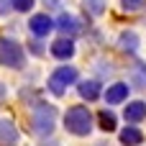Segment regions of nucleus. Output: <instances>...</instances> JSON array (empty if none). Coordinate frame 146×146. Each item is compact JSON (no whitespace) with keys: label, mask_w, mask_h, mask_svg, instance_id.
<instances>
[{"label":"nucleus","mask_w":146,"mask_h":146,"mask_svg":"<svg viewBox=\"0 0 146 146\" xmlns=\"http://www.w3.org/2000/svg\"><path fill=\"white\" fill-rule=\"evenodd\" d=\"M56 28H59L62 36H69V38L80 33V23H77V18H74L72 13H62V15L56 18Z\"/></svg>","instance_id":"9b49d317"},{"label":"nucleus","mask_w":146,"mask_h":146,"mask_svg":"<svg viewBox=\"0 0 146 146\" xmlns=\"http://www.w3.org/2000/svg\"><path fill=\"white\" fill-rule=\"evenodd\" d=\"M131 77H133V87H146V62L136 59V64L131 69Z\"/></svg>","instance_id":"2eb2a0df"},{"label":"nucleus","mask_w":146,"mask_h":146,"mask_svg":"<svg viewBox=\"0 0 146 146\" xmlns=\"http://www.w3.org/2000/svg\"><path fill=\"white\" fill-rule=\"evenodd\" d=\"M146 0H121V5H123V10H139V8H144Z\"/></svg>","instance_id":"a211bd4d"},{"label":"nucleus","mask_w":146,"mask_h":146,"mask_svg":"<svg viewBox=\"0 0 146 146\" xmlns=\"http://www.w3.org/2000/svg\"><path fill=\"white\" fill-rule=\"evenodd\" d=\"M69 85H77V69L69 67V64L56 67V69L51 72V77L46 80V87H49V92H51L54 98H62Z\"/></svg>","instance_id":"7ed1b4c3"},{"label":"nucleus","mask_w":146,"mask_h":146,"mask_svg":"<svg viewBox=\"0 0 146 146\" xmlns=\"http://www.w3.org/2000/svg\"><path fill=\"white\" fill-rule=\"evenodd\" d=\"M8 10H10V3L8 0H0V15H8Z\"/></svg>","instance_id":"aec40b11"},{"label":"nucleus","mask_w":146,"mask_h":146,"mask_svg":"<svg viewBox=\"0 0 146 146\" xmlns=\"http://www.w3.org/2000/svg\"><path fill=\"white\" fill-rule=\"evenodd\" d=\"M118 139H121L123 146H139V144H144V131L136 128V126H126V128L118 133Z\"/></svg>","instance_id":"f8f14e48"},{"label":"nucleus","mask_w":146,"mask_h":146,"mask_svg":"<svg viewBox=\"0 0 146 146\" xmlns=\"http://www.w3.org/2000/svg\"><path fill=\"white\" fill-rule=\"evenodd\" d=\"M0 98H5V85L0 82Z\"/></svg>","instance_id":"4be33fe9"},{"label":"nucleus","mask_w":146,"mask_h":146,"mask_svg":"<svg viewBox=\"0 0 146 146\" xmlns=\"http://www.w3.org/2000/svg\"><path fill=\"white\" fill-rule=\"evenodd\" d=\"M51 56L59 59V62L72 59V56H74V41H72L69 36H59V38H54V41H51Z\"/></svg>","instance_id":"39448f33"},{"label":"nucleus","mask_w":146,"mask_h":146,"mask_svg":"<svg viewBox=\"0 0 146 146\" xmlns=\"http://www.w3.org/2000/svg\"><path fill=\"white\" fill-rule=\"evenodd\" d=\"M62 3H64V0H44V5H46V8H51V10L62 8Z\"/></svg>","instance_id":"6ab92c4d"},{"label":"nucleus","mask_w":146,"mask_h":146,"mask_svg":"<svg viewBox=\"0 0 146 146\" xmlns=\"http://www.w3.org/2000/svg\"><path fill=\"white\" fill-rule=\"evenodd\" d=\"M118 49L121 51H128V54H136L139 51V36L133 31H123L118 36Z\"/></svg>","instance_id":"ddd939ff"},{"label":"nucleus","mask_w":146,"mask_h":146,"mask_svg":"<svg viewBox=\"0 0 146 146\" xmlns=\"http://www.w3.org/2000/svg\"><path fill=\"white\" fill-rule=\"evenodd\" d=\"M77 92H80V98L87 100V103H95V100L103 98V87H100L98 80H82V82H77Z\"/></svg>","instance_id":"6e6552de"},{"label":"nucleus","mask_w":146,"mask_h":146,"mask_svg":"<svg viewBox=\"0 0 146 146\" xmlns=\"http://www.w3.org/2000/svg\"><path fill=\"white\" fill-rule=\"evenodd\" d=\"M82 8L87 10V15L98 18V15H103V10H105V0H82Z\"/></svg>","instance_id":"dca6fc26"},{"label":"nucleus","mask_w":146,"mask_h":146,"mask_svg":"<svg viewBox=\"0 0 146 146\" xmlns=\"http://www.w3.org/2000/svg\"><path fill=\"white\" fill-rule=\"evenodd\" d=\"M28 28H31V33H33L36 38H44V36H49V31L54 28V21H51L46 13H38V15H31Z\"/></svg>","instance_id":"0eeeda50"},{"label":"nucleus","mask_w":146,"mask_h":146,"mask_svg":"<svg viewBox=\"0 0 146 146\" xmlns=\"http://www.w3.org/2000/svg\"><path fill=\"white\" fill-rule=\"evenodd\" d=\"M18 144V128L10 118H0V146H15Z\"/></svg>","instance_id":"9d476101"},{"label":"nucleus","mask_w":146,"mask_h":146,"mask_svg":"<svg viewBox=\"0 0 146 146\" xmlns=\"http://www.w3.org/2000/svg\"><path fill=\"white\" fill-rule=\"evenodd\" d=\"M26 64V51L18 41L13 38H0V67L8 69H23Z\"/></svg>","instance_id":"20e7f679"},{"label":"nucleus","mask_w":146,"mask_h":146,"mask_svg":"<svg viewBox=\"0 0 146 146\" xmlns=\"http://www.w3.org/2000/svg\"><path fill=\"white\" fill-rule=\"evenodd\" d=\"M31 51H33V54H44V51H41V46H38V44H31Z\"/></svg>","instance_id":"412c9836"},{"label":"nucleus","mask_w":146,"mask_h":146,"mask_svg":"<svg viewBox=\"0 0 146 146\" xmlns=\"http://www.w3.org/2000/svg\"><path fill=\"white\" fill-rule=\"evenodd\" d=\"M123 118H126L128 126H136V123L146 121V103L144 100H131L123 110Z\"/></svg>","instance_id":"1a4fd4ad"},{"label":"nucleus","mask_w":146,"mask_h":146,"mask_svg":"<svg viewBox=\"0 0 146 146\" xmlns=\"http://www.w3.org/2000/svg\"><path fill=\"white\" fill-rule=\"evenodd\" d=\"M128 92H131V85H126V82H113V85L103 92V100H105L108 105H121V103L128 98Z\"/></svg>","instance_id":"423d86ee"},{"label":"nucleus","mask_w":146,"mask_h":146,"mask_svg":"<svg viewBox=\"0 0 146 146\" xmlns=\"http://www.w3.org/2000/svg\"><path fill=\"white\" fill-rule=\"evenodd\" d=\"M13 8H15L18 13H26V10L33 8V0H13Z\"/></svg>","instance_id":"f3484780"},{"label":"nucleus","mask_w":146,"mask_h":146,"mask_svg":"<svg viewBox=\"0 0 146 146\" xmlns=\"http://www.w3.org/2000/svg\"><path fill=\"white\" fill-rule=\"evenodd\" d=\"M92 113L87 110V105H72L64 113V128L72 136H90L92 133Z\"/></svg>","instance_id":"f257e3e1"},{"label":"nucleus","mask_w":146,"mask_h":146,"mask_svg":"<svg viewBox=\"0 0 146 146\" xmlns=\"http://www.w3.org/2000/svg\"><path fill=\"white\" fill-rule=\"evenodd\" d=\"M54 126H56V108L49 105V103H36L33 105V113H31V128L36 136L41 139H49L54 133Z\"/></svg>","instance_id":"f03ea898"},{"label":"nucleus","mask_w":146,"mask_h":146,"mask_svg":"<svg viewBox=\"0 0 146 146\" xmlns=\"http://www.w3.org/2000/svg\"><path fill=\"white\" fill-rule=\"evenodd\" d=\"M98 123H100V128H103L105 133H113V131L118 128V118H115V113L108 110V108L98 113Z\"/></svg>","instance_id":"4468645a"}]
</instances>
